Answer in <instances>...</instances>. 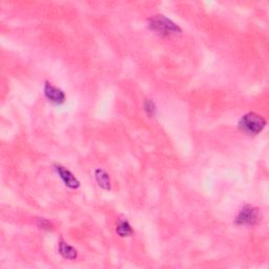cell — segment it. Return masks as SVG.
I'll return each mask as SVG.
<instances>
[{
  "label": "cell",
  "instance_id": "1",
  "mask_svg": "<svg viewBox=\"0 0 269 269\" xmlns=\"http://www.w3.org/2000/svg\"><path fill=\"white\" fill-rule=\"evenodd\" d=\"M266 124L267 122L264 117L251 112L241 117L238 123V128L240 131L249 134V136H257V134H261L265 130Z\"/></svg>",
  "mask_w": 269,
  "mask_h": 269
},
{
  "label": "cell",
  "instance_id": "2",
  "mask_svg": "<svg viewBox=\"0 0 269 269\" xmlns=\"http://www.w3.org/2000/svg\"><path fill=\"white\" fill-rule=\"evenodd\" d=\"M148 27L152 32H155L161 36L176 35L182 32L178 24H176L164 15H157L151 17L148 20Z\"/></svg>",
  "mask_w": 269,
  "mask_h": 269
},
{
  "label": "cell",
  "instance_id": "3",
  "mask_svg": "<svg viewBox=\"0 0 269 269\" xmlns=\"http://www.w3.org/2000/svg\"><path fill=\"white\" fill-rule=\"evenodd\" d=\"M259 209L252 205H245L239 210L235 219V223L238 226H255L259 222Z\"/></svg>",
  "mask_w": 269,
  "mask_h": 269
},
{
  "label": "cell",
  "instance_id": "4",
  "mask_svg": "<svg viewBox=\"0 0 269 269\" xmlns=\"http://www.w3.org/2000/svg\"><path fill=\"white\" fill-rule=\"evenodd\" d=\"M43 93H44L45 98L53 104L59 105V104H63L65 101L64 92L61 89L57 88V86L53 85L52 83L47 81L44 84Z\"/></svg>",
  "mask_w": 269,
  "mask_h": 269
},
{
  "label": "cell",
  "instance_id": "5",
  "mask_svg": "<svg viewBox=\"0 0 269 269\" xmlns=\"http://www.w3.org/2000/svg\"><path fill=\"white\" fill-rule=\"evenodd\" d=\"M54 167H55L57 175L59 176V178L62 180V182L66 187H69L71 189L79 188L80 182L78 179L75 177V175L71 170H69L66 167H64L60 164H56Z\"/></svg>",
  "mask_w": 269,
  "mask_h": 269
},
{
  "label": "cell",
  "instance_id": "6",
  "mask_svg": "<svg viewBox=\"0 0 269 269\" xmlns=\"http://www.w3.org/2000/svg\"><path fill=\"white\" fill-rule=\"evenodd\" d=\"M58 252L64 259L70 261L76 260L77 257H78V252H77V249L74 248L69 243L64 242L63 240H61V241H59L58 243Z\"/></svg>",
  "mask_w": 269,
  "mask_h": 269
},
{
  "label": "cell",
  "instance_id": "7",
  "mask_svg": "<svg viewBox=\"0 0 269 269\" xmlns=\"http://www.w3.org/2000/svg\"><path fill=\"white\" fill-rule=\"evenodd\" d=\"M95 179H96V182H97V184L99 185V187H101L102 189H104V190L111 189V187H112L111 178H110V175L105 170H103L101 168L96 169Z\"/></svg>",
  "mask_w": 269,
  "mask_h": 269
},
{
  "label": "cell",
  "instance_id": "8",
  "mask_svg": "<svg viewBox=\"0 0 269 269\" xmlns=\"http://www.w3.org/2000/svg\"><path fill=\"white\" fill-rule=\"evenodd\" d=\"M116 233L121 238H127L134 234V230L127 220H119L116 226Z\"/></svg>",
  "mask_w": 269,
  "mask_h": 269
},
{
  "label": "cell",
  "instance_id": "9",
  "mask_svg": "<svg viewBox=\"0 0 269 269\" xmlns=\"http://www.w3.org/2000/svg\"><path fill=\"white\" fill-rule=\"evenodd\" d=\"M144 111L147 114V116H155L157 112V105L153 102V100H145V102H144Z\"/></svg>",
  "mask_w": 269,
  "mask_h": 269
},
{
  "label": "cell",
  "instance_id": "10",
  "mask_svg": "<svg viewBox=\"0 0 269 269\" xmlns=\"http://www.w3.org/2000/svg\"><path fill=\"white\" fill-rule=\"evenodd\" d=\"M38 226H39L41 229H45V230H50L52 228V223L50 221H47L46 219H39L37 222Z\"/></svg>",
  "mask_w": 269,
  "mask_h": 269
}]
</instances>
